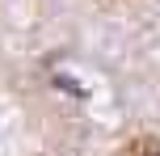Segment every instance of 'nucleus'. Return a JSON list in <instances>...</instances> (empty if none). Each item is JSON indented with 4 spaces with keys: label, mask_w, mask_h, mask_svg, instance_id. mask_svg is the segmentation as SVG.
<instances>
[{
    "label": "nucleus",
    "mask_w": 160,
    "mask_h": 156,
    "mask_svg": "<svg viewBox=\"0 0 160 156\" xmlns=\"http://www.w3.org/2000/svg\"><path fill=\"white\" fill-rule=\"evenodd\" d=\"M122 156H160V139L156 135H135V139L122 148Z\"/></svg>",
    "instance_id": "obj_1"
}]
</instances>
